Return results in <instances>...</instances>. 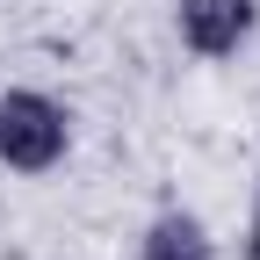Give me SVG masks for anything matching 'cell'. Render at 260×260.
Returning a JSON list of instances; mask_svg holds the SVG:
<instances>
[{"mask_svg": "<svg viewBox=\"0 0 260 260\" xmlns=\"http://www.w3.org/2000/svg\"><path fill=\"white\" fill-rule=\"evenodd\" d=\"M73 109L51 87H0V174L51 181L73 159Z\"/></svg>", "mask_w": 260, "mask_h": 260, "instance_id": "obj_1", "label": "cell"}, {"mask_svg": "<svg viewBox=\"0 0 260 260\" xmlns=\"http://www.w3.org/2000/svg\"><path fill=\"white\" fill-rule=\"evenodd\" d=\"M174 37L188 58L224 65L260 37V0H174Z\"/></svg>", "mask_w": 260, "mask_h": 260, "instance_id": "obj_2", "label": "cell"}, {"mask_svg": "<svg viewBox=\"0 0 260 260\" xmlns=\"http://www.w3.org/2000/svg\"><path fill=\"white\" fill-rule=\"evenodd\" d=\"M130 260H217V239H210V224L195 217L188 203H167V210L145 217L138 253H130Z\"/></svg>", "mask_w": 260, "mask_h": 260, "instance_id": "obj_3", "label": "cell"}, {"mask_svg": "<svg viewBox=\"0 0 260 260\" xmlns=\"http://www.w3.org/2000/svg\"><path fill=\"white\" fill-rule=\"evenodd\" d=\"M246 260H260V181H253V217H246Z\"/></svg>", "mask_w": 260, "mask_h": 260, "instance_id": "obj_4", "label": "cell"}]
</instances>
